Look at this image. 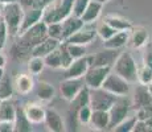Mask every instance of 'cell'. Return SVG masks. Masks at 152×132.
Returning <instances> with one entry per match:
<instances>
[{
	"label": "cell",
	"mask_w": 152,
	"mask_h": 132,
	"mask_svg": "<svg viewBox=\"0 0 152 132\" xmlns=\"http://www.w3.org/2000/svg\"><path fill=\"white\" fill-rule=\"evenodd\" d=\"M46 24L44 20H40L36 24L27 28L19 34V44L17 48L24 53H31L34 46H37L41 41H44L48 37V32H46Z\"/></svg>",
	"instance_id": "obj_1"
},
{
	"label": "cell",
	"mask_w": 152,
	"mask_h": 132,
	"mask_svg": "<svg viewBox=\"0 0 152 132\" xmlns=\"http://www.w3.org/2000/svg\"><path fill=\"white\" fill-rule=\"evenodd\" d=\"M23 16H24V8L21 7L19 0L3 4L1 19L5 23L10 36H19L23 23Z\"/></svg>",
	"instance_id": "obj_2"
},
{
	"label": "cell",
	"mask_w": 152,
	"mask_h": 132,
	"mask_svg": "<svg viewBox=\"0 0 152 132\" xmlns=\"http://www.w3.org/2000/svg\"><path fill=\"white\" fill-rule=\"evenodd\" d=\"M114 73L121 75L124 78L128 83H136L138 77H136V71H138V65L134 57L128 52H122L121 54L116 55L115 61L111 67Z\"/></svg>",
	"instance_id": "obj_3"
},
{
	"label": "cell",
	"mask_w": 152,
	"mask_h": 132,
	"mask_svg": "<svg viewBox=\"0 0 152 132\" xmlns=\"http://www.w3.org/2000/svg\"><path fill=\"white\" fill-rule=\"evenodd\" d=\"M73 1L74 0H53L44 9L42 20L46 24L54 21H62L65 17L72 15Z\"/></svg>",
	"instance_id": "obj_4"
},
{
	"label": "cell",
	"mask_w": 152,
	"mask_h": 132,
	"mask_svg": "<svg viewBox=\"0 0 152 132\" xmlns=\"http://www.w3.org/2000/svg\"><path fill=\"white\" fill-rule=\"evenodd\" d=\"M131 101L128 98V95L123 96H116L115 102L113 103V106L109 108V115H110V125L109 130L111 131L115 125H118L122 120H124L128 116L131 108Z\"/></svg>",
	"instance_id": "obj_5"
},
{
	"label": "cell",
	"mask_w": 152,
	"mask_h": 132,
	"mask_svg": "<svg viewBox=\"0 0 152 132\" xmlns=\"http://www.w3.org/2000/svg\"><path fill=\"white\" fill-rule=\"evenodd\" d=\"M115 99H116V95L106 91L102 87L90 89V91H89V104L93 110L109 111V108L113 106Z\"/></svg>",
	"instance_id": "obj_6"
},
{
	"label": "cell",
	"mask_w": 152,
	"mask_h": 132,
	"mask_svg": "<svg viewBox=\"0 0 152 132\" xmlns=\"http://www.w3.org/2000/svg\"><path fill=\"white\" fill-rule=\"evenodd\" d=\"M130 85L131 83H128L124 78H122L121 75H118L111 70L102 83V89L116 96H123L130 94Z\"/></svg>",
	"instance_id": "obj_7"
},
{
	"label": "cell",
	"mask_w": 152,
	"mask_h": 132,
	"mask_svg": "<svg viewBox=\"0 0 152 132\" xmlns=\"http://www.w3.org/2000/svg\"><path fill=\"white\" fill-rule=\"evenodd\" d=\"M113 66H90L83 75V81L89 89H98L102 87L104 78L111 71Z\"/></svg>",
	"instance_id": "obj_8"
},
{
	"label": "cell",
	"mask_w": 152,
	"mask_h": 132,
	"mask_svg": "<svg viewBox=\"0 0 152 132\" xmlns=\"http://www.w3.org/2000/svg\"><path fill=\"white\" fill-rule=\"evenodd\" d=\"M85 86H86V85H85L83 78H65L60 83L61 96H62L66 102L70 103L78 94L82 91V89Z\"/></svg>",
	"instance_id": "obj_9"
},
{
	"label": "cell",
	"mask_w": 152,
	"mask_h": 132,
	"mask_svg": "<svg viewBox=\"0 0 152 132\" xmlns=\"http://www.w3.org/2000/svg\"><path fill=\"white\" fill-rule=\"evenodd\" d=\"M95 37H97V28L93 26V24H83L82 28H80L75 33H73L72 36L66 40V42L89 45Z\"/></svg>",
	"instance_id": "obj_10"
},
{
	"label": "cell",
	"mask_w": 152,
	"mask_h": 132,
	"mask_svg": "<svg viewBox=\"0 0 152 132\" xmlns=\"http://www.w3.org/2000/svg\"><path fill=\"white\" fill-rule=\"evenodd\" d=\"M90 55L86 54L85 57L73 60V62L69 65V67L65 69V78H83L85 73L90 67Z\"/></svg>",
	"instance_id": "obj_11"
},
{
	"label": "cell",
	"mask_w": 152,
	"mask_h": 132,
	"mask_svg": "<svg viewBox=\"0 0 152 132\" xmlns=\"http://www.w3.org/2000/svg\"><path fill=\"white\" fill-rule=\"evenodd\" d=\"M44 123L48 127L49 131L52 132H64L66 130V125L64 123V119L61 116V114L58 112L54 108H46L45 111V119H44Z\"/></svg>",
	"instance_id": "obj_12"
},
{
	"label": "cell",
	"mask_w": 152,
	"mask_h": 132,
	"mask_svg": "<svg viewBox=\"0 0 152 132\" xmlns=\"http://www.w3.org/2000/svg\"><path fill=\"white\" fill-rule=\"evenodd\" d=\"M61 24H62V41H66L73 33H75L80 28H82L85 23L82 21L81 17H77L74 15H69L68 17H65L61 21Z\"/></svg>",
	"instance_id": "obj_13"
},
{
	"label": "cell",
	"mask_w": 152,
	"mask_h": 132,
	"mask_svg": "<svg viewBox=\"0 0 152 132\" xmlns=\"http://www.w3.org/2000/svg\"><path fill=\"white\" fill-rule=\"evenodd\" d=\"M90 124L97 131H109L110 125V115L109 111L104 110H93Z\"/></svg>",
	"instance_id": "obj_14"
},
{
	"label": "cell",
	"mask_w": 152,
	"mask_h": 132,
	"mask_svg": "<svg viewBox=\"0 0 152 132\" xmlns=\"http://www.w3.org/2000/svg\"><path fill=\"white\" fill-rule=\"evenodd\" d=\"M23 108H24L25 115H27V118L29 119V122H31L32 124H41V123H44L46 108H44L41 104L28 103Z\"/></svg>",
	"instance_id": "obj_15"
},
{
	"label": "cell",
	"mask_w": 152,
	"mask_h": 132,
	"mask_svg": "<svg viewBox=\"0 0 152 132\" xmlns=\"http://www.w3.org/2000/svg\"><path fill=\"white\" fill-rule=\"evenodd\" d=\"M128 39H130V33L128 31H119L115 34L110 37V39L103 41L104 49H111V50H118V49L123 48L124 45L128 44Z\"/></svg>",
	"instance_id": "obj_16"
},
{
	"label": "cell",
	"mask_w": 152,
	"mask_h": 132,
	"mask_svg": "<svg viewBox=\"0 0 152 132\" xmlns=\"http://www.w3.org/2000/svg\"><path fill=\"white\" fill-rule=\"evenodd\" d=\"M102 8H103V3L97 1V0H90L85 12L81 16L82 21L85 24H93V23H95L102 12Z\"/></svg>",
	"instance_id": "obj_17"
},
{
	"label": "cell",
	"mask_w": 152,
	"mask_h": 132,
	"mask_svg": "<svg viewBox=\"0 0 152 132\" xmlns=\"http://www.w3.org/2000/svg\"><path fill=\"white\" fill-rule=\"evenodd\" d=\"M131 34L130 39H128V42L132 46L134 49H140L143 48L145 42L148 41V31L144 28V26H132L131 29Z\"/></svg>",
	"instance_id": "obj_18"
},
{
	"label": "cell",
	"mask_w": 152,
	"mask_h": 132,
	"mask_svg": "<svg viewBox=\"0 0 152 132\" xmlns=\"http://www.w3.org/2000/svg\"><path fill=\"white\" fill-rule=\"evenodd\" d=\"M13 87L21 95H28L34 89V82L32 78V74H19L13 81Z\"/></svg>",
	"instance_id": "obj_19"
},
{
	"label": "cell",
	"mask_w": 152,
	"mask_h": 132,
	"mask_svg": "<svg viewBox=\"0 0 152 132\" xmlns=\"http://www.w3.org/2000/svg\"><path fill=\"white\" fill-rule=\"evenodd\" d=\"M61 41L52 39V37H46L44 41L39 44L37 46H34L31 52V55H39V57H45L46 54H49L50 52H53L54 49H57L60 46Z\"/></svg>",
	"instance_id": "obj_20"
},
{
	"label": "cell",
	"mask_w": 152,
	"mask_h": 132,
	"mask_svg": "<svg viewBox=\"0 0 152 132\" xmlns=\"http://www.w3.org/2000/svg\"><path fill=\"white\" fill-rule=\"evenodd\" d=\"M134 104L136 108L145 107V106L152 104V94L148 90V86L140 85L135 89V95H134Z\"/></svg>",
	"instance_id": "obj_21"
},
{
	"label": "cell",
	"mask_w": 152,
	"mask_h": 132,
	"mask_svg": "<svg viewBox=\"0 0 152 132\" xmlns=\"http://www.w3.org/2000/svg\"><path fill=\"white\" fill-rule=\"evenodd\" d=\"M115 50L106 49V52H99L97 54L90 55V66H113L116 55H114Z\"/></svg>",
	"instance_id": "obj_22"
},
{
	"label": "cell",
	"mask_w": 152,
	"mask_h": 132,
	"mask_svg": "<svg viewBox=\"0 0 152 132\" xmlns=\"http://www.w3.org/2000/svg\"><path fill=\"white\" fill-rule=\"evenodd\" d=\"M32 128V123L29 122V119L27 118L24 112L23 107H16V115L13 119V131L15 132H31Z\"/></svg>",
	"instance_id": "obj_23"
},
{
	"label": "cell",
	"mask_w": 152,
	"mask_h": 132,
	"mask_svg": "<svg viewBox=\"0 0 152 132\" xmlns=\"http://www.w3.org/2000/svg\"><path fill=\"white\" fill-rule=\"evenodd\" d=\"M42 13H44V9H40V8H28V9H24V16H23L20 33L23 31H25L27 28H29V26L36 24L37 21L42 20Z\"/></svg>",
	"instance_id": "obj_24"
},
{
	"label": "cell",
	"mask_w": 152,
	"mask_h": 132,
	"mask_svg": "<svg viewBox=\"0 0 152 132\" xmlns=\"http://www.w3.org/2000/svg\"><path fill=\"white\" fill-rule=\"evenodd\" d=\"M34 91H36V95L37 98L40 99L41 102H50L52 99L54 98V94H56V90L54 87L52 86L50 83H48V82H39V83L34 86Z\"/></svg>",
	"instance_id": "obj_25"
},
{
	"label": "cell",
	"mask_w": 152,
	"mask_h": 132,
	"mask_svg": "<svg viewBox=\"0 0 152 132\" xmlns=\"http://www.w3.org/2000/svg\"><path fill=\"white\" fill-rule=\"evenodd\" d=\"M103 21H106L107 24L111 25L118 32L119 31H128L130 32L134 26L130 20L124 19V17H122V16H118V15H107V16L104 17Z\"/></svg>",
	"instance_id": "obj_26"
},
{
	"label": "cell",
	"mask_w": 152,
	"mask_h": 132,
	"mask_svg": "<svg viewBox=\"0 0 152 132\" xmlns=\"http://www.w3.org/2000/svg\"><path fill=\"white\" fill-rule=\"evenodd\" d=\"M15 87L13 82L8 74H5L0 79V101H5V99H11L13 95Z\"/></svg>",
	"instance_id": "obj_27"
},
{
	"label": "cell",
	"mask_w": 152,
	"mask_h": 132,
	"mask_svg": "<svg viewBox=\"0 0 152 132\" xmlns=\"http://www.w3.org/2000/svg\"><path fill=\"white\" fill-rule=\"evenodd\" d=\"M15 115H16V106L11 102V99L0 101V120L13 122Z\"/></svg>",
	"instance_id": "obj_28"
},
{
	"label": "cell",
	"mask_w": 152,
	"mask_h": 132,
	"mask_svg": "<svg viewBox=\"0 0 152 132\" xmlns=\"http://www.w3.org/2000/svg\"><path fill=\"white\" fill-rule=\"evenodd\" d=\"M136 77H138V83L148 86V85L152 83V69L150 66L142 63L140 66H138Z\"/></svg>",
	"instance_id": "obj_29"
},
{
	"label": "cell",
	"mask_w": 152,
	"mask_h": 132,
	"mask_svg": "<svg viewBox=\"0 0 152 132\" xmlns=\"http://www.w3.org/2000/svg\"><path fill=\"white\" fill-rule=\"evenodd\" d=\"M45 67V62H44V57H39V55H31L28 61V71L32 75H39L40 73Z\"/></svg>",
	"instance_id": "obj_30"
},
{
	"label": "cell",
	"mask_w": 152,
	"mask_h": 132,
	"mask_svg": "<svg viewBox=\"0 0 152 132\" xmlns=\"http://www.w3.org/2000/svg\"><path fill=\"white\" fill-rule=\"evenodd\" d=\"M44 62L45 66L50 67V69H60L61 67V52L60 46L57 49H54L53 52H50L49 54H46L44 57Z\"/></svg>",
	"instance_id": "obj_31"
},
{
	"label": "cell",
	"mask_w": 152,
	"mask_h": 132,
	"mask_svg": "<svg viewBox=\"0 0 152 132\" xmlns=\"http://www.w3.org/2000/svg\"><path fill=\"white\" fill-rule=\"evenodd\" d=\"M66 45V49L70 53V55L73 57V60H77V58L85 57L87 54L86 50V45H81V44H73V42H66L64 41Z\"/></svg>",
	"instance_id": "obj_32"
},
{
	"label": "cell",
	"mask_w": 152,
	"mask_h": 132,
	"mask_svg": "<svg viewBox=\"0 0 152 132\" xmlns=\"http://www.w3.org/2000/svg\"><path fill=\"white\" fill-rule=\"evenodd\" d=\"M91 114H93V108L90 107V104H85L82 107L78 108L75 116H77V120L81 124H90Z\"/></svg>",
	"instance_id": "obj_33"
},
{
	"label": "cell",
	"mask_w": 152,
	"mask_h": 132,
	"mask_svg": "<svg viewBox=\"0 0 152 132\" xmlns=\"http://www.w3.org/2000/svg\"><path fill=\"white\" fill-rule=\"evenodd\" d=\"M46 32H48V37L62 41V24H61V21L49 23L46 26Z\"/></svg>",
	"instance_id": "obj_34"
},
{
	"label": "cell",
	"mask_w": 152,
	"mask_h": 132,
	"mask_svg": "<svg viewBox=\"0 0 152 132\" xmlns=\"http://www.w3.org/2000/svg\"><path fill=\"white\" fill-rule=\"evenodd\" d=\"M136 122V116H127L124 120H122L118 125L113 128L111 131H116V132H132V128L135 125Z\"/></svg>",
	"instance_id": "obj_35"
},
{
	"label": "cell",
	"mask_w": 152,
	"mask_h": 132,
	"mask_svg": "<svg viewBox=\"0 0 152 132\" xmlns=\"http://www.w3.org/2000/svg\"><path fill=\"white\" fill-rule=\"evenodd\" d=\"M118 31H115V29L113 28L111 25H109L106 21H102L101 24L97 26V36H99L102 40H107L110 39L113 34H115Z\"/></svg>",
	"instance_id": "obj_36"
},
{
	"label": "cell",
	"mask_w": 152,
	"mask_h": 132,
	"mask_svg": "<svg viewBox=\"0 0 152 132\" xmlns=\"http://www.w3.org/2000/svg\"><path fill=\"white\" fill-rule=\"evenodd\" d=\"M60 52H61V67H62V69H66V67H69V65L73 62V57L68 52L64 41H61V44H60Z\"/></svg>",
	"instance_id": "obj_37"
},
{
	"label": "cell",
	"mask_w": 152,
	"mask_h": 132,
	"mask_svg": "<svg viewBox=\"0 0 152 132\" xmlns=\"http://www.w3.org/2000/svg\"><path fill=\"white\" fill-rule=\"evenodd\" d=\"M143 63L152 69V41H147L143 45Z\"/></svg>",
	"instance_id": "obj_38"
},
{
	"label": "cell",
	"mask_w": 152,
	"mask_h": 132,
	"mask_svg": "<svg viewBox=\"0 0 152 132\" xmlns=\"http://www.w3.org/2000/svg\"><path fill=\"white\" fill-rule=\"evenodd\" d=\"M89 1L90 0H74V1H73L72 15H74V16H77V17H81L82 13L85 12V9H86Z\"/></svg>",
	"instance_id": "obj_39"
},
{
	"label": "cell",
	"mask_w": 152,
	"mask_h": 132,
	"mask_svg": "<svg viewBox=\"0 0 152 132\" xmlns=\"http://www.w3.org/2000/svg\"><path fill=\"white\" fill-rule=\"evenodd\" d=\"M8 29L5 26V23L3 21V19H0V50L5 48V44H7V39H8Z\"/></svg>",
	"instance_id": "obj_40"
},
{
	"label": "cell",
	"mask_w": 152,
	"mask_h": 132,
	"mask_svg": "<svg viewBox=\"0 0 152 132\" xmlns=\"http://www.w3.org/2000/svg\"><path fill=\"white\" fill-rule=\"evenodd\" d=\"M132 132H148L147 124H145L144 120H139V119H136L135 125H134V128H132Z\"/></svg>",
	"instance_id": "obj_41"
},
{
	"label": "cell",
	"mask_w": 152,
	"mask_h": 132,
	"mask_svg": "<svg viewBox=\"0 0 152 132\" xmlns=\"http://www.w3.org/2000/svg\"><path fill=\"white\" fill-rule=\"evenodd\" d=\"M0 132H13V122L0 120Z\"/></svg>",
	"instance_id": "obj_42"
},
{
	"label": "cell",
	"mask_w": 152,
	"mask_h": 132,
	"mask_svg": "<svg viewBox=\"0 0 152 132\" xmlns=\"http://www.w3.org/2000/svg\"><path fill=\"white\" fill-rule=\"evenodd\" d=\"M53 0H34L33 7L32 8H40V9H45Z\"/></svg>",
	"instance_id": "obj_43"
},
{
	"label": "cell",
	"mask_w": 152,
	"mask_h": 132,
	"mask_svg": "<svg viewBox=\"0 0 152 132\" xmlns=\"http://www.w3.org/2000/svg\"><path fill=\"white\" fill-rule=\"evenodd\" d=\"M5 63H7L5 55L1 53V50H0V69H4V67H5Z\"/></svg>",
	"instance_id": "obj_44"
},
{
	"label": "cell",
	"mask_w": 152,
	"mask_h": 132,
	"mask_svg": "<svg viewBox=\"0 0 152 132\" xmlns=\"http://www.w3.org/2000/svg\"><path fill=\"white\" fill-rule=\"evenodd\" d=\"M3 75H4V69H0V79H1Z\"/></svg>",
	"instance_id": "obj_45"
},
{
	"label": "cell",
	"mask_w": 152,
	"mask_h": 132,
	"mask_svg": "<svg viewBox=\"0 0 152 132\" xmlns=\"http://www.w3.org/2000/svg\"><path fill=\"white\" fill-rule=\"evenodd\" d=\"M148 90H150V93L152 94V83H151V85H148Z\"/></svg>",
	"instance_id": "obj_46"
},
{
	"label": "cell",
	"mask_w": 152,
	"mask_h": 132,
	"mask_svg": "<svg viewBox=\"0 0 152 132\" xmlns=\"http://www.w3.org/2000/svg\"><path fill=\"white\" fill-rule=\"evenodd\" d=\"M1 9H3V7H1V4H0V19H1Z\"/></svg>",
	"instance_id": "obj_47"
},
{
	"label": "cell",
	"mask_w": 152,
	"mask_h": 132,
	"mask_svg": "<svg viewBox=\"0 0 152 132\" xmlns=\"http://www.w3.org/2000/svg\"><path fill=\"white\" fill-rule=\"evenodd\" d=\"M106 1H109V0H106Z\"/></svg>",
	"instance_id": "obj_48"
}]
</instances>
